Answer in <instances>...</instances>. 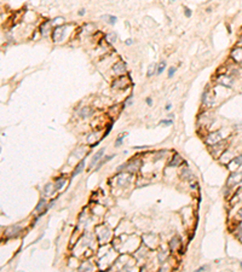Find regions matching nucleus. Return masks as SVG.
<instances>
[{"label": "nucleus", "instance_id": "f257e3e1", "mask_svg": "<svg viewBox=\"0 0 242 272\" xmlns=\"http://www.w3.org/2000/svg\"><path fill=\"white\" fill-rule=\"evenodd\" d=\"M129 84H130L129 76H120V77H118V79H115V80L113 81L111 86L114 88H122V89H125V88H127Z\"/></svg>", "mask_w": 242, "mask_h": 272}, {"label": "nucleus", "instance_id": "f03ea898", "mask_svg": "<svg viewBox=\"0 0 242 272\" xmlns=\"http://www.w3.org/2000/svg\"><path fill=\"white\" fill-rule=\"evenodd\" d=\"M220 140H222V134H220V132H218V131L211 132V133H208L207 137H206V144L212 146V145H214V144L219 143Z\"/></svg>", "mask_w": 242, "mask_h": 272}, {"label": "nucleus", "instance_id": "7ed1b4c3", "mask_svg": "<svg viewBox=\"0 0 242 272\" xmlns=\"http://www.w3.org/2000/svg\"><path fill=\"white\" fill-rule=\"evenodd\" d=\"M241 181H242V172H240V173H233V174L229 175L228 181H226V185L229 188H231V186L236 185L237 183H241Z\"/></svg>", "mask_w": 242, "mask_h": 272}, {"label": "nucleus", "instance_id": "20e7f679", "mask_svg": "<svg viewBox=\"0 0 242 272\" xmlns=\"http://www.w3.org/2000/svg\"><path fill=\"white\" fill-rule=\"evenodd\" d=\"M63 34H64V27L63 25H57L52 30V40L55 43H58L61 39H63Z\"/></svg>", "mask_w": 242, "mask_h": 272}, {"label": "nucleus", "instance_id": "39448f33", "mask_svg": "<svg viewBox=\"0 0 242 272\" xmlns=\"http://www.w3.org/2000/svg\"><path fill=\"white\" fill-rule=\"evenodd\" d=\"M231 58L237 63H242V47H235L231 51Z\"/></svg>", "mask_w": 242, "mask_h": 272}, {"label": "nucleus", "instance_id": "423d86ee", "mask_svg": "<svg viewBox=\"0 0 242 272\" xmlns=\"http://www.w3.org/2000/svg\"><path fill=\"white\" fill-rule=\"evenodd\" d=\"M21 226H18V225H16V226H10L9 229H6V231H5V235L7 236V237H15V236H17L18 235V232H21Z\"/></svg>", "mask_w": 242, "mask_h": 272}, {"label": "nucleus", "instance_id": "0eeeda50", "mask_svg": "<svg viewBox=\"0 0 242 272\" xmlns=\"http://www.w3.org/2000/svg\"><path fill=\"white\" fill-rule=\"evenodd\" d=\"M104 150H105L104 148H102L100 150H98V151H97V152L93 155V157H92V160H91V164H90V168H92V167H93V166H95V164H96V163H97V162H98V161H99L102 157L104 156Z\"/></svg>", "mask_w": 242, "mask_h": 272}, {"label": "nucleus", "instance_id": "6e6552de", "mask_svg": "<svg viewBox=\"0 0 242 272\" xmlns=\"http://www.w3.org/2000/svg\"><path fill=\"white\" fill-rule=\"evenodd\" d=\"M218 82H219L220 85L225 86V87H231V85H233V82H234V79H233L231 76H226V75H224V76H219Z\"/></svg>", "mask_w": 242, "mask_h": 272}, {"label": "nucleus", "instance_id": "1a4fd4ad", "mask_svg": "<svg viewBox=\"0 0 242 272\" xmlns=\"http://www.w3.org/2000/svg\"><path fill=\"white\" fill-rule=\"evenodd\" d=\"M52 23H53L52 21H45L43 23V25H41V34L44 36H47L48 33H50V30L52 29Z\"/></svg>", "mask_w": 242, "mask_h": 272}, {"label": "nucleus", "instance_id": "9d476101", "mask_svg": "<svg viewBox=\"0 0 242 272\" xmlns=\"http://www.w3.org/2000/svg\"><path fill=\"white\" fill-rule=\"evenodd\" d=\"M113 71L115 73V74H122V73H125L126 71V66H125V63L124 62H118V63H115L113 66Z\"/></svg>", "mask_w": 242, "mask_h": 272}, {"label": "nucleus", "instance_id": "9b49d317", "mask_svg": "<svg viewBox=\"0 0 242 272\" xmlns=\"http://www.w3.org/2000/svg\"><path fill=\"white\" fill-rule=\"evenodd\" d=\"M78 114H79L80 118L86 119V118H88V116L92 115V109H91L90 107H82V108L78 111Z\"/></svg>", "mask_w": 242, "mask_h": 272}, {"label": "nucleus", "instance_id": "f8f14e48", "mask_svg": "<svg viewBox=\"0 0 242 272\" xmlns=\"http://www.w3.org/2000/svg\"><path fill=\"white\" fill-rule=\"evenodd\" d=\"M84 168H85V160H82V161H80L78 164H76V167H75V170L73 171V174H72V178H74V177H76L78 174H80L82 171H84Z\"/></svg>", "mask_w": 242, "mask_h": 272}, {"label": "nucleus", "instance_id": "ddd939ff", "mask_svg": "<svg viewBox=\"0 0 242 272\" xmlns=\"http://www.w3.org/2000/svg\"><path fill=\"white\" fill-rule=\"evenodd\" d=\"M181 178L184 179V180H189V179H191L193 178V173L191 171L189 170V168H183L182 172H181Z\"/></svg>", "mask_w": 242, "mask_h": 272}, {"label": "nucleus", "instance_id": "4468645a", "mask_svg": "<svg viewBox=\"0 0 242 272\" xmlns=\"http://www.w3.org/2000/svg\"><path fill=\"white\" fill-rule=\"evenodd\" d=\"M177 245H181V238L176 236V237H173V238L171 240V242H170V249H171L172 252H174Z\"/></svg>", "mask_w": 242, "mask_h": 272}, {"label": "nucleus", "instance_id": "2eb2a0df", "mask_svg": "<svg viewBox=\"0 0 242 272\" xmlns=\"http://www.w3.org/2000/svg\"><path fill=\"white\" fill-rule=\"evenodd\" d=\"M181 161H182V159H181V156L178 154H176V155H173V159L170 161V167H177V166H179V163H181Z\"/></svg>", "mask_w": 242, "mask_h": 272}, {"label": "nucleus", "instance_id": "dca6fc26", "mask_svg": "<svg viewBox=\"0 0 242 272\" xmlns=\"http://www.w3.org/2000/svg\"><path fill=\"white\" fill-rule=\"evenodd\" d=\"M157 66L156 64H150L149 66V68H148V71H147V77H151V76H154L155 74H156V70H157V68H156Z\"/></svg>", "mask_w": 242, "mask_h": 272}, {"label": "nucleus", "instance_id": "f3484780", "mask_svg": "<svg viewBox=\"0 0 242 272\" xmlns=\"http://www.w3.org/2000/svg\"><path fill=\"white\" fill-rule=\"evenodd\" d=\"M55 190H56V189H55V185H52L51 183L46 184V185H45V188H44V192H45V195H46V196L52 195Z\"/></svg>", "mask_w": 242, "mask_h": 272}, {"label": "nucleus", "instance_id": "a211bd4d", "mask_svg": "<svg viewBox=\"0 0 242 272\" xmlns=\"http://www.w3.org/2000/svg\"><path fill=\"white\" fill-rule=\"evenodd\" d=\"M63 184H64V178H63V175H61L59 178H56L55 189H56V190H61V189L63 188Z\"/></svg>", "mask_w": 242, "mask_h": 272}, {"label": "nucleus", "instance_id": "6ab92c4d", "mask_svg": "<svg viewBox=\"0 0 242 272\" xmlns=\"http://www.w3.org/2000/svg\"><path fill=\"white\" fill-rule=\"evenodd\" d=\"M102 18H103L105 22H108L109 24H111V25H114V24L116 23V21H118V18L115 16H111V15H104Z\"/></svg>", "mask_w": 242, "mask_h": 272}, {"label": "nucleus", "instance_id": "aec40b11", "mask_svg": "<svg viewBox=\"0 0 242 272\" xmlns=\"http://www.w3.org/2000/svg\"><path fill=\"white\" fill-rule=\"evenodd\" d=\"M114 157H115V155H110V156H107V157H104L103 160H102V161L99 162V164H98V166L96 167V171H98V170H99V168H100L102 166H103V164H104L105 162H108L109 160H111V159H114Z\"/></svg>", "mask_w": 242, "mask_h": 272}, {"label": "nucleus", "instance_id": "412c9836", "mask_svg": "<svg viewBox=\"0 0 242 272\" xmlns=\"http://www.w3.org/2000/svg\"><path fill=\"white\" fill-rule=\"evenodd\" d=\"M165 69H166V62H165V61H161V63H160L159 66H157V70H156V74H157V75L162 74Z\"/></svg>", "mask_w": 242, "mask_h": 272}, {"label": "nucleus", "instance_id": "4be33fe9", "mask_svg": "<svg viewBox=\"0 0 242 272\" xmlns=\"http://www.w3.org/2000/svg\"><path fill=\"white\" fill-rule=\"evenodd\" d=\"M230 164H235V166H241L242 164V154L241 155H238V156H236L231 162H230Z\"/></svg>", "mask_w": 242, "mask_h": 272}, {"label": "nucleus", "instance_id": "5701e85b", "mask_svg": "<svg viewBox=\"0 0 242 272\" xmlns=\"http://www.w3.org/2000/svg\"><path fill=\"white\" fill-rule=\"evenodd\" d=\"M45 206H46V200H45V198H41V200L39 201V203H38L36 207H35V212H40L41 208H43V207H45Z\"/></svg>", "mask_w": 242, "mask_h": 272}, {"label": "nucleus", "instance_id": "b1692460", "mask_svg": "<svg viewBox=\"0 0 242 272\" xmlns=\"http://www.w3.org/2000/svg\"><path fill=\"white\" fill-rule=\"evenodd\" d=\"M127 136V133H124V134H121V136H119L118 138H116V140H115V146L116 148H119L121 144H122V141H124V138Z\"/></svg>", "mask_w": 242, "mask_h": 272}, {"label": "nucleus", "instance_id": "393cba45", "mask_svg": "<svg viewBox=\"0 0 242 272\" xmlns=\"http://www.w3.org/2000/svg\"><path fill=\"white\" fill-rule=\"evenodd\" d=\"M107 40L109 41V43H111V44H114V43H115L116 41V34L115 33H111V34H108L107 36Z\"/></svg>", "mask_w": 242, "mask_h": 272}, {"label": "nucleus", "instance_id": "a878e982", "mask_svg": "<svg viewBox=\"0 0 242 272\" xmlns=\"http://www.w3.org/2000/svg\"><path fill=\"white\" fill-rule=\"evenodd\" d=\"M159 125H166V126H170V125H173V120H172V119L161 120V121L159 122Z\"/></svg>", "mask_w": 242, "mask_h": 272}, {"label": "nucleus", "instance_id": "bb28decb", "mask_svg": "<svg viewBox=\"0 0 242 272\" xmlns=\"http://www.w3.org/2000/svg\"><path fill=\"white\" fill-rule=\"evenodd\" d=\"M184 15H185V17H191V15H193V12H191V10H190L188 6H184Z\"/></svg>", "mask_w": 242, "mask_h": 272}, {"label": "nucleus", "instance_id": "cd10ccee", "mask_svg": "<svg viewBox=\"0 0 242 272\" xmlns=\"http://www.w3.org/2000/svg\"><path fill=\"white\" fill-rule=\"evenodd\" d=\"M176 70H177V68H174V67L168 68V77H173L176 74Z\"/></svg>", "mask_w": 242, "mask_h": 272}, {"label": "nucleus", "instance_id": "c85d7f7f", "mask_svg": "<svg viewBox=\"0 0 242 272\" xmlns=\"http://www.w3.org/2000/svg\"><path fill=\"white\" fill-rule=\"evenodd\" d=\"M111 128H113V125H109V126H108V128H107V131H105V133L103 134V137H102V139L105 138V137L109 134V132H110V129H111Z\"/></svg>", "mask_w": 242, "mask_h": 272}, {"label": "nucleus", "instance_id": "c756f323", "mask_svg": "<svg viewBox=\"0 0 242 272\" xmlns=\"http://www.w3.org/2000/svg\"><path fill=\"white\" fill-rule=\"evenodd\" d=\"M206 270H208V266H207V265H203V266H200L196 271H200V272H201V271H206Z\"/></svg>", "mask_w": 242, "mask_h": 272}, {"label": "nucleus", "instance_id": "7c9ffc66", "mask_svg": "<svg viewBox=\"0 0 242 272\" xmlns=\"http://www.w3.org/2000/svg\"><path fill=\"white\" fill-rule=\"evenodd\" d=\"M145 103H147V104H148L149 107H151V104H152L151 98H150V97H147V98H145Z\"/></svg>", "mask_w": 242, "mask_h": 272}, {"label": "nucleus", "instance_id": "2f4dec72", "mask_svg": "<svg viewBox=\"0 0 242 272\" xmlns=\"http://www.w3.org/2000/svg\"><path fill=\"white\" fill-rule=\"evenodd\" d=\"M85 12H86V11L82 9V10H80V11L78 12V15H79V16H84V15H85Z\"/></svg>", "mask_w": 242, "mask_h": 272}, {"label": "nucleus", "instance_id": "473e14b6", "mask_svg": "<svg viewBox=\"0 0 242 272\" xmlns=\"http://www.w3.org/2000/svg\"><path fill=\"white\" fill-rule=\"evenodd\" d=\"M171 108H172V105H171V103H168V104H167L166 107H165V109H166L167 111H168V110H171Z\"/></svg>", "mask_w": 242, "mask_h": 272}, {"label": "nucleus", "instance_id": "72a5a7b5", "mask_svg": "<svg viewBox=\"0 0 242 272\" xmlns=\"http://www.w3.org/2000/svg\"><path fill=\"white\" fill-rule=\"evenodd\" d=\"M132 43H133V41L131 40V39H129V40H126V45H131Z\"/></svg>", "mask_w": 242, "mask_h": 272}, {"label": "nucleus", "instance_id": "f704fd0d", "mask_svg": "<svg viewBox=\"0 0 242 272\" xmlns=\"http://www.w3.org/2000/svg\"><path fill=\"white\" fill-rule=\"evenodd\" d=\"M238 215H240V218L242 219V208H241V209L238 211Z\"/></svg>", "mask_w": 242, "mask_h": 272}, {"label": "nucleus", "instance_id": "c9c22d12", "mask_svg": "<svg viewBox=\"0 0 242 272\" xmlns=\"http://www.w3.org/2000/svg\"><path fill=\"white\" fill-rule=\"evenodd\" d=\"M238 45H242V36H241V39H240V41H238Z\"/></svg>", "mask_w": 242, "mask_h": 272}, {"label": "nucleus", "instance_id": "e433bc0d", "mask_svg": "<svg viewBox=\"0 0 242 272\" xmlns=\"http://www.w3.org/2000/svg\"><path fill=\"white\" fill-rule=\"evenodd\" d=\"M240 266H241V268H242V263H241V264H240Z\"/></svg>", "mask_w": 242, "mask_h": 272}]
</instances>
